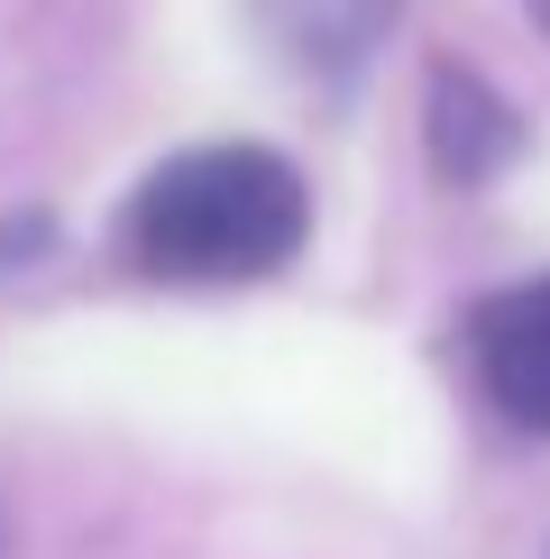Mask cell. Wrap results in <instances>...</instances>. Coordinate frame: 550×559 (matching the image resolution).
Segmentation results:
<instances>
[{
	"instance_id": "cell-2",
	"label": "cell",
	"mask_w": 550,
	"mask_h": 559,
	"mask_svg": "<svg viewBox=\"0 0 550 559\" xmlns=\"http://www.w3.org/2000/svg\"><path fill=\"white\" fill-rule=\"evenodd\" d=\"M477 377L523 431H550V275L477 312Z\"/></svg>"
},
{
	"instance_id": "cell-1",
	"label": "cell",
	"mask_w": 550,
	"mask_h": 559,
	"mask_svg": "<svg viewBox=\"0 0 550 559\" xmlns=\"http://www.w3.org/2000/svg\"><path fill=\"white\" fill-rule=\"evenodd\" d=\"M312 229V193L275 147H193L166 156L129 202V258L175 285H248L275 275Z\"/></svg>"
}]
</instances>
